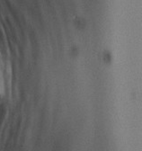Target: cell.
Wrapping results in <instances>:
<instances>
[{
	"label": "cell",
	"mask_w": 142,
	"mask_h": 151,
	"mask_svg": "<svg viewBox=\"0 0 142 151\" xmlns=\"http://www.w3.org/2000/svg\"><path fill=\"white\" fill-rule=\"evenodd\" d=\"M2 65L1 60H0V96H3L5 93V83H4V76H3Z\"/></svg>",
	"instance_id": "1"
}]
</instances>
